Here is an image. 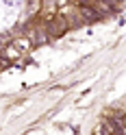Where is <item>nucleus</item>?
<instances>
[{
	"label": "nucleus",
	"mask_w": 126,
	"mask_h": 135,
	"mask_svg": "<svg viewBox=\"0 0 126 135\" xmlns=\"http://www.w3.org/2000/svg\"><path fill=\"white\" fill-rule=\"evenodd\" d=\"M11 44L15 46V50H18L20 55H26V52H31V48H33V41H31V37H26V35H20V37H15Z\"/></svg>",
	"instance_id": "1"
}]
</instances>
